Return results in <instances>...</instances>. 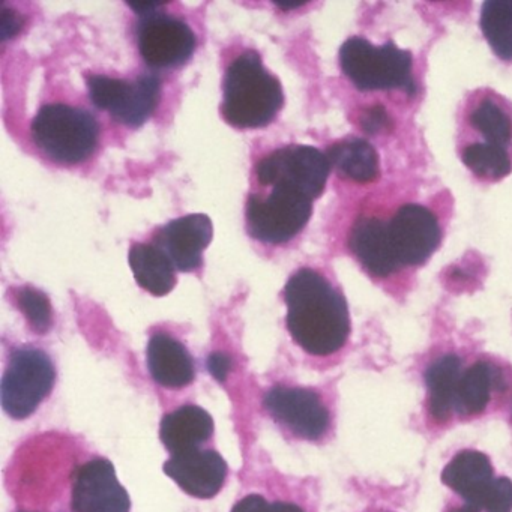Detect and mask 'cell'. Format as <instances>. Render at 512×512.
I'll return each mask as SVG.
<instances>
[{"mask_svg": "<svg viewBox=\"0 0 512 512\" xmlns=\"http://www.w3.org/2000/svg\"><path fill=\"white\" fill-rule=\"evenodd\" d=\"M286 325L299 347L314 356L338 352L350 335L344 296L313 269H299L284 287Z\"/></svg>", "mask_w": 512, "mask_h": 512, "instance_id": "cell-1", "label": "cell"}, {"mask_svg": "<svg viewBox=\"0 0 512 512\" xmlns=\"http://www.w3.org/2000/svg\"><path fill=\"white\" fill-rule=\"evenodd\" d=\"M280 80L272 76L259 53L239 55L227 68L223 82L221 115L232 127L257 130L274 121L283 109Z\"/></svg>", "mask_w": 512, "mask_h": 512, "instance_id": "cell-2", "label": "cell"}, {"mask_svg": "<svg viewBox=\"0 0 512 512\" xmlns=\"http://www.w3.org/2000/svg\"><path fill=\"white\" fill-rule=\"evenodd\" d=\"M31 134L37 148L50 160L79 164L94 154L100 125L88 110L67 104H46L32 121Z\"/></svg>", "mask_w": 512, "mask_h": 512, "instance_id": "cell-3", "label": "cell"}, {"mask_svg": "<svg viewBox=\"0 0 512 512\" xmlns=\"http://www.w3.org/2000/svg\"><path fill=\"white\" fill-rule=\"evenodd\" d=\"M340 65L359 91L403 89L409 95L416 94L412 55L394 43L374 47L364 38H349L341 46Z\"/></svg>", "mask_w": 512, "mask_h": 512, "instance_id": "cell-4", "label": "cell"}, {"mask_svg": "<svg viewBox=\"0 0 512 512\" xmlns=\"http://www.w3.org/2000/svg\"><path fill=\"white\" fill-rule=\"evenodd\" d=\"M55 380V365L44 350L17 349L2 379V407L13 419L29 418L52 392Z\"/></svg>", "mask_w": 512, "mask_h": 512, "instance_id": "cell-5", "label": "cell"}, {"mask_svg": "<svg viewBox=\"0 0 512 512\" xmlns=\"http://www.w3.org/2000/svg\"><path fill=\"white\" fill-rule=\"evenodd\" d=\"M313 200L287 188L274 187L268 196L250 194L245 208L248 233L265 244L292 241L310 221Z\"/></svg>", "mask_w": 512, "mask_h": 512, "instance_id": "cell-6", "label": "cell"}, {"mask_svg": "<svg viewBox=\"0 0 512 512\" xmlns=\"http://www.w3.org/2000/svg\"><path fill=\"white\" fill-rule=\"evenodd\" d=\"M331 172L328 155L313 146L292 145L259 161L257 179L265 187L287 188L314 200L322 196Z\"/></svg>", "mask_w": 512, "mask_h": 512, "instance_id": "cell-7", "label": "cell"}, {"mask_svg": "<svg viewBox=\"0 0 512 512\" xmlns=\"http://www.w3.org/2000/svg\"><path fill=\"white\" fill-rule=\"evenodd\" d=\"M86 83L92 104L109 112L125 127H142L160 101L161 83L154 74H142L133 83L107 76H89Z\"/></svg>", "mask_w": 512, "mask_h": 512, "instance_id": "cell-8", "label": "cell"}, {"mask_svg": "<svg viewBox=\"0 0 512 512\" xmlns=\"http://www.w3.org/2000/svg\"><path fill=\"white\" fill-rule=\"evenodd\" d=\"M137 43L143 61L155 70H170L187 64L196 50L193 29L167 14L152 13L137 25Z\"/></svg>", "mask_w": 512, "mask_h": 512, "instance_id": "cell-9", "label": "cell"}, {"mask_svg": "<svg viewBox=\"0 0 512 512\" xmlns=\"http://www.w3.org/2000/svg\"><path fill=\"white\" fill-rule=\"evenodd\" d=\"M389 241L401 268L419 266L439 247L440 226L436 215L421 205L401 206L388 223Z\"/></svg>", "mask_w": 512, "mask_h": 512, "instance_id": "cell-10", "label": "cell"}, {"mask_svg": "<svg viewBox=\"0 0 512 512\" xmlns=\"http://www.w3.org/2000/svg\"><path fill=\"white\" fill-rule=\"evenodd\" d=\"M265 407L275 421L301 439L317 440L328 431V407L310 389L275 386L266 394Z\"/></svg>", "mask_w": 512, "mask_h": 512, "instance_id": "cell-11", "label": "cell"}, {"mask_svg": "<svg viewBox=\"0 0 512 512\" xmlns=\"http://www.w3.org/2000/svg\"><path fill=\"white\" fill-rule=\"evenodd\" d=\"M71 508L74 512H130L131 500L106 458H94L76 470Z\"/></svg>", "mask_w": 512, "mask_h": 512, "instance_id": "cell-12", "label": "cell"}, {"mask_svg": "<svg viewBox=\"0 0 512 512\" xmlns=\"http://www.w3.org/2000/svg\"><path fill=\"white\" fill-rule=\"evenodd\" d=\"M442 482L463 497V506L470 512H485L499 478H494L493 466L487 455L464 449L446 464Z\"/></svg>", "mask_w": 512, "mask_h": 512, "instance_id": "cell-13", "label": "cell"}, {"mask_svg": "<svg viewBox=\"0 0 512 512\" xmlns=\"http://www.w3.org/2000/svg\"><path fill=\"white\" fill-rule=\"evenodd\" d=\"M214 226L205 214L176 218L155 236L158 247L170 257L178 271L191 272L203 263V251L211 244Z\"/></svg>", "mask_w": 512, "mask_h": 512, "instance_id": "cell-14", "label": "cell"}, {"mask_svg": "<svg viewBox=\"0 0 512 512\" xmlns=\"http://www.w3.org/2000/svg\"><path fill=\"white\" fill-rule=\"evenodd\" d=\"M164 473L185 493L197 499H212L226 482L227 463L212 449H191L164 463Z\"/></svg>", "mask_w": 512, "mask_h": 512, "instance_id": "cell-15", "label": "cell"}, {"mask_svg": "<svg viewBox=\"0 0 512 512\" xmlns=\"http://www.w3.org/2000/svg\"><path fill=\"white\" fill-rule=\"evenodd\" d=\"M349 247L373 277H389L401 268L389 241L388 224L382 220L359 218L350 232Z\"/></svg>", "mask_w": 512, "mask_h": 512, "instance_id": "cell-16", "label": "cell"}, {"mask_svg": "<svg viewBox=\"0 0 512 512\" xmlns=\"http://www.w3.org/2000/svg\"><path fill=\"white\" fill-rule=\"evenodd\" d=\"M148 367L152 379L164 388H184L196 377L187 347L163 332L152 335L149 340Z\"/></svg>", "mask_w": 512, "mask_h": 512, "instance_id": "cell-17", "label": "cell"}, {"mask_svg": "<svg viewBox=\"0 0 512 512\" xmlns=\"http://www.w3.org/2000/svg\"><path fill=\"white\" fill-rule=\"evenodd\" d=\"M214 419L199 406H182L161 421L160 437L173 455L197 449L211 439Z\"/></svg>", "mask_w": 512, "mask_h": 512, "instance_id": "cell-18", "label": "cell"}, {"mask_svg": "<svg viewBox=\"0 0 512 512\" xmlns=\"http://www.w3.org/2000/svg\"><path fill=\"white\" fill-rule=\"evenodd\" d=\"M128 262L137 284L151 295L164 296L175 289V265L158 245H131Z\"/></svg>", "mask_w": 512, "mask_h": 512, "instance_id": "cell-19", "label": "cell"}, {"mask_svg": "<svg viewBox=\"0 0 512 512\" xmlns=\"http://www.w3.org/2000/svg\"><path fill=\"white\" fill-rule=\"evenodd\" d=\"M502 385V376L494 365L476 362L466 368L458 380L454 398V413L458 416H475L484 412L494 389Z\"/></svg>", "mask_w": 512, "mask_h": 512, "instance_id": "cell-20", "label": "cell"}, {"mask_svg": "<svg viewBox=\"0 0 512 512\" xmlns=\"http://www.w3.org/2000/svg\"><path fill=\"white\" fill-rule=\"evenodd\" d=\"M461 373V359L457 355L442 356L425 371L428 410L434 421L446 422L454 415L455 391Z\"/></svg>", "mask_w": 512, "mask_h": 512, "instance_id": "cell-21", "label": "cell"}, {"mask_svg": "<svg viewBox=\"0 0 512 512\" xmlns=\"http://www.w3.org/2000/svg\"><path fill=\"white\" fill-rule=\"evenodd\" d=\"M331 166L344 178L358 184L376 181L379 176V157L376 149L362 139H347L328 149Z\"/></svg>", "mask_w": 512, "mask_h": 512, "instance_id": "cell-22", "label": "cell"}, {"mask_svg": "<svg viewBox=\"0 0 512 512\" xmlns=\"http://www.w3.org/2000/svg\"><path fill=\"white\" fill-rule=\"evenodd\" d=\"M481 31L493 52L512 61V0H488L482 5Z\"/></svg>", "mask_w": 512, "mask_h": 512, "instance_id": "cell-23", "label": "cell"}, {"mask_svg": "<svg viewBox=\"0 0 512 512\" xmlns=\"http://www.w3.org/2000/svg\"><path fill=\"white\" fill-rule=\"evenodd\" d=\"M463 163L479 178L500 179L511 172L505 148L493 143H473L463 151Z\"/></svg>", "mask_w": 512, "mask_h": 512, "instance_id": "cell-24", "label": "cell"}, {"mask_svg": "<svg viewBox=\"0 0 512 512\" xmlns=\"http://www.w3.org/2000/svg\"><path fill=\"white\" fill-rule=\"evenodd\" d=\"M470 122L487 139V143L505 148L511 142V119L493 101H482L470 116Z\"/></svg>", "mask_w": 512, "mask_h": 512, "instance_id": "cell-25", "label": "cell"}, {"mask_svg": "<svg viewBox=\"0 0 512 512\" xmlns=\"http://www.w3.org/2000/svg\"><path fill=\"white\" fill-rule=\"evenodd\" d=\"M16 298L17 305L25 314L32 331L37 334H46L53 323L52 304L46 293L35 287L25 286L17 290Z\"/></svg>", "mask_w": 512, "mask_h": 512, "instance_id": "cell-26", "label": "cell"}, {"mask_svg": "<svg viewBox=\"0 0 512 512\" xmlns=\"http://www.w3.org/2000/svg\"><path fill=\"white\" fill-rule=\"evenodd\" d=\"M389 124H391V121H389V115L383 106L371 107L361 118L362 128L368 134L380 133V131L388 128Z\"/></svg>", "mask_w": 512, "mask_h": 512, "instance_id": "cell-27", "label": "cell"}, {"mask_svg": "<svg viewBox=\"0 0 512 512\" xmlns=\"http://www.w3.org/2000/svg\"><path fill=\"white\" fill-rule=\"evenodd\" d=\"M23 23H25V20L17 11L11 10V8H2V14H0V40L5 43L10 38L16 37L22 31Z\"/></svg>", "mask_w": 512, "mask_h": 512, "instance_id": "cell-28", "label": "cell"}, {"mask_svg": "<svg viewBox=\"0 0 512 512\" xmlns=\"http://www.w3.org/2000/svg\"><path fill=\"white\" fill-rule=\"evenodd\" d=\"M208 368L214 379H217L218 382H224L230 368H232V359L224 353H212L208 359Z\"/></svg>", "mask_w": 512, "mask_h": 512, "instance_id": "cell-29", "label": "cell"}, {"mask_svg": "<svg viewBox=\"0 0 512 512\" xmlns=\"http://www.w3.org/2000/svg\"><path fill=\"white\" fill-rule=\"evenodd\" d=\"M268 500L259 494H250L233 506L232 512H262Z\"/></svg>", "mask_w": 512, "mask_h": 512, "instance_id": "cell-30", "label": "cell"}, {"mask_svg": "<svg viewBox=\"0 0 512 512\" xmlns=\"http://www.w3.org/2000/svg\"><path fill=\"white\" fill-rule=\"evenodd\" d=\"M127 4L128 7L136 11L139 16L145 17L155 13V10H157L160 5H163V2H127Z\"/></svg>", "mask_w": 512, "mask_h": 512, "instance_id": "cell-31", "label": "cell"}, {"mask_svg": "<svg viewBox=\"0 0 512 512\" xmlns=\"http://www.w3.org/2000/svg\"><path fill=\"white\" fill-rule=\"evenodd\" d=\"M262 512H304V509L299 508L298 505H293V503L268 502Z\"/></svg>", "mask_w": 512, "mask_h": 512, "instance_id": "cell-32", "label": "cell"}, {"mask_svg": "<svg viewBox=\"0 0 512 512\" xmlns=\"http://www.w3.org/2000/svg\"><path fill=\"white\" fill-rule=\"evenodd\" d=\"M277 7H280L281 10H296V8L304 7L305 2H287V0H277L274 2Z\"/></svg>", "mask_w": 512, "mask_h": 512, "instance_id": "cell-33", "label": "cell"}]
</instances>
